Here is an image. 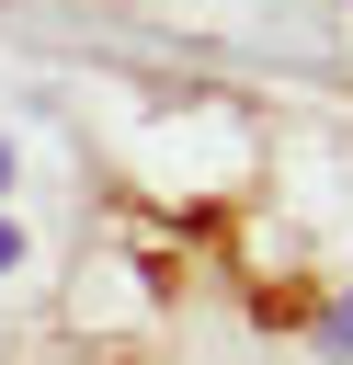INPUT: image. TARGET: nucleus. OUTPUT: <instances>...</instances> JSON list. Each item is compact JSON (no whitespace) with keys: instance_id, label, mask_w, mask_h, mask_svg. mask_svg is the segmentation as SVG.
Instances as JSON below:
<instances>
[{"instance_id":"1","label":"nucleus","mask_w":353,"mask_h":365,"mask_svg":"<svg viewBox=\"0 0 353 365\" xmlns=\"http://www.w3.org/2000/svg\"><path fill=\"white\" fill-rule=\"evenodd\" d=\"M0 274H23V228L11 217H0Z\"/></svg>"},{"instance_id":"2","label":"nucleus","mask_w":353,"mask_h":365,"mask_svg":"<svg viewBox=\"0 0 353 365\" xmlns=\"http://www.w3.org/2000/svg\"><path fill=\"white\" fill-rule=\"evenodd\" d=\"M0 182H11V148H0Z\"/></svg>"}]
</instances>
